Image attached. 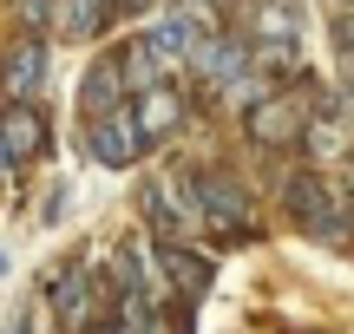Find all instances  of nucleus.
Returning <instances> with one entry per match:
<instances>
[{
	"mask_svg": "<svg viewBox=\"0 0 354 334\" xmlns=\"http://www.w3.org/2000/svg\"><path fill=\"white\" fill-rule=\"evenodd\" d=\"M308 105L295 99V92H276V99H256L250 105V138L263 144V151H289V144L308 138Z\"/></svg>",
	"mask_w": 354,
	"mask_h": 334,
	"instance_id": "f257e3e1",
	"label": "nucleus"
},
{
	"mask_svg": "<svg viewBox=\"0 0 354 334\" xmlns=\"http://www.w3.org/2000/svg\"><path fill=\"white\" fill-rule=\"evenodd\" d=\"M184 197L203 223H243L250 217V190L223 170H184Z\"/></svg>",
	"mask_w": 354,
	"mask_h": 334,
	"instance_id": "f03ea898",
	"label": "nucleus"
},
{
	"mask_svg": "<svg viewBox=\"0 0 354 334\" xmlns=\"http://www.w3.org/2000/svg\"><path fill=\"white\" fill-rule=\"evenodd\" d=\"M282 204H289V223H302L315 236H342V223H348V204H335L322 177H295Z\"/></svg>",
	"mask_w": 354,
	"mask_h": 334,
	"instance_id": "7ed1b4c3",
	"label": "nucleus"
},
{
	"mask_svg": "<svg viewBox=\"0 0 354 334\" xmlns=\"http://www.w3.org/2000/svg\"><path fill=\"white\" fill-rule=\"evenodd\" d=\"M92 157L99 164H112V170H125L131 157L145 151V131H138V118H131V105H118V112H105V118H92Z\"/></svg>",
	"mask_w": 354,
	"mask_h": 334,
	"instance_id": "20e7f679",
	"label": "nucleus"
},
{
	"mask_svg": "<svg viewBox=\"0 0 354 334\" xmlns=\"http://www.w3.org/2000/svg\"><path fill=\"white\" fill-rule=\"evenodd\" d=\"M39 86H46V46H39V39H20V46L7 52V66H0V92H7L13 105H33Z\"/></svg>",
	"mask_w": 354,
	"mask_h": 334,
	"instance_id": "39448f33",
	"label": "nucleus"
},
{
	"mask_svg": "<svg viewBox=\"0 0 354 334\" xmlns=\"http://www.w3.org/2000/svg\"><path fill=\"white\" fill-rule=\"evenodd\" d=\"M0 151H7V164L39 157L46 151V118H39L33 105H7V112H0Z\"/></svg>",
	"mask_w": 354,
	"mask_h": 334,
	"instance_id": "423d86ee",
	"label": "nucleus"
},
{
	"mask_svg": "<svg viewBox=\"0 0 354 334\" xmlns=\"http://www.w3.org/2000/svg\"><path fill=\"white\" fill-rule=\"evenodd\" d=\"M158 269L171 275V288L184 302H197V295H210V282H216V269L203 256H190V249H177V243H158Z\"/></svg>",
	"mask_w": 354,
	"mask_h": 334,
	"instance_id": "0eeeda50",
	"label": "nucleus"
},
{
	"mask_svg": "<svg viewBox=\"0 0 354 334\" xmlns=\"http://www.w3.org/2000/svg\"><path fill=\"white\" fill-rule=\"evenodd\" d=\"M165 72H171V59L158 52L151 33H138L125 52H118V79H125V92H138V86H165Z\"/></svg>",
	"mask_w": 354,
	"mask_h": 334,
	"instance_id": "6e6552de",
	"label": "nucleus"
},
{
	"mask_svg": "<svg viewBox=\"0 0 354 334\" xmlns=\"http://www.w3.org/2000/svg\"><path fill=\"white\" fill-rule=\"evenodd\" d=\"M131 118H138V131H145V138H171V131H177V118H184V105H177V92H171V86H151V92H138Z\"/></svg>",
	"mask_w": 354,
	"mask_h": 334,
	"instance_id": "1a4fd4ad",
	"label": "nucleus"
},
{
	"mask_svg": "<svg viewBox=\"0 0 354 334\" xmlns=\"http://www.w3.org/2000/svg\"><path fill=\"white\" fill-rule=\"evenodd\" d=\"M79 105H86V118H105V112H118V105H125L118 59H105V66H92V72H86V86H79Z\"/></svg>",
	"mask_w": 354,
	"mask_h": 334,
	"instance_id": "9d476101",
	"label": "nucleus"
},
{
	"mask_svg": "<svg viewBox=\"0 0 354 334\" xmlns=\"http://www.w3.org/2000/svg\"><path fill=\"white\" fill-rule=\"evenodd\" d=\"M243 59H250V46H236V39H210L190 66H197L210 86H230V79H243Z\"/></svg>",
	"mask_w": 354,
	"mask_h": 334,
	"instance_id": "9b49d317",
	"label": "nucleus"
},
{
	"mask_svg": "<svg viewBox=\"0 0 354 334\" xmlns=\"http://www.w3.org/2000/svg\"><path fill=\"white\" fill-rule=\"evenodd\" d=\"M105 7L112 0H59V33L66 39H92L105 26Z\"/></svg>",
	"mask_w": 354,
	"mask_h": 334,
	"instance_id": "f8f14e48",
	"label": "nucleus"
},
{
	"mask_svg": "<svg viewBox=\"0 0 354 334\" xmlns=\"http://www.w3.org/2000/svg\"><path fill=\"white\" fill-rule=\"evenodd\" d=\"M145 210H151V223H158V236H165V243H177V249H184V236H190V223L177 217V210H171V197H165V184H151V190H145Z\"/></svg>",
	"mask_w": 354,
	"mask_h": 334,
	"instance_id": "ddd939ff",
	"label": "nucleus"
},
{
	"mask_svg": "<svg viewBox=\"0 0 354 334\" xmlns=\"http://www.w3.org/2000/svg\"><path fill=\"white\" fill-rule=\"evenodd\" d=\"M86 288H92V275H66V282L53 288V308H59L73 328H92V322H86Z\"/></svg>",
	"mask_w": 354,
	"mask_h": 334,
	"instance_id": "4468645a",
	"label": "nucleus"
},
{
	"mask_svg": "<svg viewBox=\"0 0 354 334\" xmlns=\"http://www.w3.org/2000/svg\"><path fill=\"white\" fill-rule=\"evenodd\" d=\"M118 334H151V302H145V288H125V302H118Z\"/></svg>",
	"mask_w": 354,
	"mask_h": 334,
	"instance_id": "2eb2a0df",
	"label": "nucleus"
},
{
	"mask_svg": "<svg viewBox=\"0 0 354 334\" xmlns=\"http://www.w3.org/2000/svg\"><path fill=\"white\" fill-rule=\"evenodd\" d=\"M53 13H59V0H20V20L33 26V33H39L46 20H53Z\"/></svg>",
	"mask_w": 354,
	"mask_h": 334,
	"instance_id": "dca6fc26",
	"label": "nucleus"
},
{
	"mask_svg": "<svg viewBox=\"0 0 354 334\" xmlns=\"http://www.w3.org/2000/svg\"><path fill=\"white\" fill-rule=\"evenodd\" d=\"M335 46L354 59V13H335Z\"/></svg>",
	"mask_w": 354,
	"mask_h": 334,
	"instance_id": "f3484780",
	"label": "nucleus"
},
{
	"mask_svg": "<svg viewBox=\"0 0 354 334\" xmlns=\"http://www.w3.org/2000/svg\"><path fill=\"white\" fill-rule=\"evenodd\" d=\"M118 7H125V13H151V0H118Z\"/></svg>",
	"mask_w": 354,
	"mask_h": 334,
	"instance_id": "a211bd4d",
	"label": "nucleus"
},
{
	"mask_svg": "<svg viewBox=\"0 0 354 334\" xmlns=\"http://www.w3.org/2000/svg\"><path fill=\"white\" fill-rule=\"evenodd\" d=\"M86 334H118V322H92V328H86Z\"/></svg>",
	"mask_w": 354,
	"mask_h": 334,
	"instance_id": "6ab92c4d",
	"label": "nucleus"
},
{
	"mask_svg": "<svg viewBox=\"0 0 354 334\" xmlns=\"http://www.w3.org/2000/svg\"><path fill=\"white\" fill-rule=\"evenodd\" d=\"M348 79H354V59H348Z\"/></svg>",
	"mask_w": 354,
	"mask_h": 334,
	"instance_id": "aec40b11",
	"label": "nucleus"
}]
</instances>
